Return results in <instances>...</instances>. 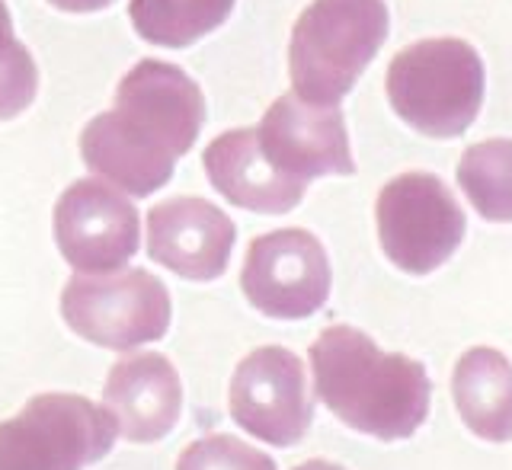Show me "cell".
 <instances>
[{"label":"cell","mask_w":512,"mask_h":470,"mask_svg":"<svg viewBox=\"0 0 512 470\" xmlns=\"http://www.w3.org/2000/svg\"><path fill=\"white\" fill-rule=\"evenodd\" d=\"M202 122L205 96L196 80L176 64L148 58L122 77L116 106L80 132V157L112 186L144 199L170 183Z\"/></svg>","instance_id":"cell-1"},{"label":"cell","mask_w":512,"mask_h":470,"mask_svg":"<svg viewBox=\"0 0 512 470\" xmlns=\"http://www.w3.org/2000/svg\"><path fill=\"white\" fill-rule=\"evenodd\" d=\"M314 387L327 410L362 435L400 442L426 423L429 375L400 352H381L356 327H327L311 346Z\"/></svg>","instance_id":"cell-2"},{"label":"cell","mask_w":512,"mask_h":470,"mask_svg":"<svg viewBox=\"0 0 512 470\" xmlns=\"http://www.w3.org/2000/svg\"><path fill=\"white\" fill-rule=\"evenodd\" d=\"M384 0H314L304 7L288 45L295 96L336 106L356 87L388 39Z\"/></svg>","instance_id":"cell-3"},{"label":"cell","mask_w":512,"mask_h":470,"mask_svg":"<svg viewBox=\"0 0 512 470\" xmlns=\"http://www.w3.org/2000/svg\"><path fill=\"white\" fill-rule=\"evenodd\" d=\"M391 109L426 138H458L484 106V61L461 39L400 48L388 68Z\"/></svg>","instance_id":"cell-4"},{"label":"cell","mask_w":512,"mask_h":470,"mask_svg":"<svg viewBox=\"0 0 512 470\" xmlns=\"http://www.w3.org/2000/svg\"><path fill=\"white\" fill-rule=\"evenodd\" d=\"M116 445V423L77 394H39L0 423V470H84Z\"/></svg>","instance_id":"cell-5"},{"label":"cell","mask_w":512,"mask_h":470,"mask_svg":"<svg viewBox=\"0 0 512 470\" xmlns=\"http://www.w3.org/2000/svg\"><path fill=\"white\" fill-rule=\"evenodd\" d=\"M64 323L93 346L128 352L154 343L170 327L167 285L148 269L74 275L61 291Z\"/></svg>","instance_id":"cell-6"},{"label":"cell","mask_w":512,"mask_h":470,"mask_svg":"<svg viewBox=\"0 0 512 470\" xmlns=\"http://www.w3.org/2000/svg\"><path fill=\"white\" fill-rule=\"evenodd\" d=\"M384 256L410 275H429L464 240V212L439 176L400 173L384 183L375 205Z\"/></svg>","instance_id":"cell-7"},{"label":"cell","mask_w":512,"mask_h":470,"mask_svg":"<svg viewBox=\"0 0 512 470\" xmlns=\"http://www.w3.org/2000/svg\"><path fill=\"white\" fill-rule=\"evenodd\" d=\"M240 288L266 317L304 320L330 298V259L324 243L301 228L263 234L250 243Z\"/></svg>","instance_id":"cell-8"},{"label":"cell","mask_w":512,"mask_h":470,"mask_svg":"<svg viewBox=\"0 0 512 470\" xmlns=\"http://www.w3.org/2000/svg\"><path fill=\"white\" fill-rule=\"evenodd\" d=\"M231 416L253 439L276 448L298 445L314 419L308 375L298 355L282 346L253 349L234 368Z\"/></svg>","instance_id":"cell-9"},{"label":"cell","mask_w":512,"mask_h":470,"mask_svg":"<svg viewBox=\"0 0 512 470\" xmlns=\"http://www.w3.org/2000/svg\"><path fill=\"white\" fill-rule=\"evenodd\" d=\"M135 205L100 180H77L55 205V243L80 275L119 272L138 253Z\"/></svg>","instance_id":"cell-10"},{"label":"cell","mask_w":512,"mask_h":470,"mask_svg":"<svg viewBox=\"0 0 512 470\" xmlns=\"http://www.w3.org/2000/svg\"><path fill=\"white\" fill-rule=\"evenodd\" d=\"M256 141L269 164L298 183H308L314 176L356 173L346 122L336 106H317L285 93L266 109Z\"/></svg>","instance_id":"cell-11"},{"label":"cell","mask_w":512,"mask_h":470,"mask_svg":"<svg viewBox=\"0 0 512 470\" xmlns=\"http://www.w3.org/2000/svg\"><path fill=\"white\" fill-rule=\"evenodd\" d=\"M234 237V221L199 196L167 199L148 212L151 259L192 282H212L224 275Z\"/></svg>","instance_id":"cell-12"},{"label":"cell","mask_w":512,"mask_h":470,"mask_svg":"<svg viewBox=\"0 0 512 470\" xmlns=\"http://www.w3.org/2000/svg\"><path fill=\"white\" fill-rule=\"evenodd\" d=\"M103 410L128 442L164 439L183 410L180 375L160 352H138L112 365L103 387Z\"/></svg>","instance_id":"cell-13"},{"label":"cell","mask_w":512,"mask_h":470,"mask_svg":"<svg viewBox=\"0 0 512 470\" xmlns=\"http://www.w3.org/2000/svg\"><path fill=\"white\" fill-rule=\"evenodd\" d=\"M205 176L224 199L260 215H285L304 199V186L266 160L256 128H231L202 154Z\"/></svg>","instance_id":"cell-14"},{"label":"cell","mask_w":512,"mask_h":470,"mask_svg":"<svg viewBox=\"0 0 512 470\" xmlns=\"http://www.w3.org/2000/svg\"><path fill=\"white\" fill-rule=\"evenodd\" d=\"M452 397L461 423L484 442L512 439V365L503 352L477 346L455 365Z\"/></svg>","instance_id":"cell-15"},{"label":"cell","mask_w":512,"mask_h":470,"mask_svg":"<svg viewBox=\"0 0 512 470\" xmlns=\"http://www.w3.org/2000/svg\"><path fill=\"white\" fill-rule=\"evenodd\" d=\"M237 0H132L135 32L160 48H186L205 39L231 16Z\"/></svg>","instance_id":"cell-16"},{"label":"cell","mask_w":512,"mask_h":470,"mask_svg":"<svg viewBox=\"0 0 512 470\" xmlns=\"http://www.w3.org/2000/svg\"><path fill=\"white\" fill-rule=\"evenodd\" d=\"M458 186L471 199L480 218L487 221H512V141L490 138L471 144L461 154Z\"/></svg>","instance_id":"cell-17"},{"label":"cell","mask_w":512,"mask_h":470,"mask_svg":"<svg viewBox=\"0 0 512 470\" xmlns=\"http://www.w3.org/2000/svg\"><path fill=\"white\" fill-rule=\"evenodd\" d=\"M39 90V68L29 48L13 39V32H0V122L16 119L32 106Z\"/></svg>","instance_id":"cell-18"},{"label":"cell","mask_w":512,"mask_h":470,"mask_svg":"<svg viewBox=\"0 0 512 470\" xmlns=\"http://www.w3.org/2000/svg\"><path fill=\"white\" fill-rule=\"evenodd\" d=\"M176 470H276V461L234 435H208L183 451Z\"/></svg>","instance_id":"cell-19"},{"label":"cell","mask_w":512,"mask_h":470,"mask_svg":"<svg viewBox=\"0 0 512 470\" xmlns=\"http://www.w3.org/2000/svg\"><path fill=\"white\" fill-rule=\"evenodd\" d=\"M48 4L58 10H68V13H93V10L109 7L112 0H48Z\"/></svg>","instance_id":"cell-20"},{"label":"cell","mask_w":512,"mask_h":470,"mask_svg":"<svg viewBox=\"0 0 512 470\" xmlns=\"http://www.w3.org/2000/svg\"><path fill=\"white\" fill-rule=\"evenodd\" d=\"M295 470H346V467L330 464V461H304V464H298Z\"/></svg>","instance_id":"cell-21"},{"label":"cell","mask_w":512,"mask_h":470,"mask_svg":"<svg viewBox=\"0 0 512 470\" xmlns=\"http://www.w3.org/2000/svg\"><path fill=\"white\" fill-rule=\"evenodd\" d=\"M0 32H13V20H10V10L4 0H0Z\"/></svg>","instance_id":"cell-22"}]
</instances>
